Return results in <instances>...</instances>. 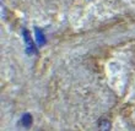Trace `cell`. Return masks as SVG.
Wrapping results in <instances>:
<instances>
[{"mask_svg": "<svg viewBox=\"0 0 135 131\" xmlns=\"http://www.w3.org/2000/svg\"><path fill=\"white\" fill-rule=\"evenodd\" d=\"M22 37H23V42H25L27 55H35V54H37V47H36L32 37L30 34L28 29H26V28L22 29Z\"/></svg>", "mask_w": 135, "mask_h": 131, "instance_id": "1", "label": "cell"}, {"mask_svg": "<svg viewBox=\"0 0 135 131\" xmlns=\"http://www.w3.org/2000/svg\"><path fill=\"white\" fill-rule=\"evenodd\" d=\"M35 36H36V41H37V44L38 46H44L47 43V38L43 31L39 27H35Z\"/></svg>", "mask_w": 135, "mask_h": 131, "instance_id": "2", "label": "cell"}, {"mask_svg": "<svg viewBox=\"0 0 135 131\" xmlns=\"http://www.w3.org/2000/svg\"><path fill=\"white\" fill-rule=\"evenodd\" d=\"M32 115L30 113H25L21 117V120H20V124L23 126V128H30L31 125H32Z\"/></svg>", "mask_w": 135, "mask_h": 131, "instance_id": "3", "label": "cell"}, {"mask_svg": "<svg viewBox=\"0 0 135 131\" xmlns=\"http://www.w3.org/2000/svg\"><path fill=\"white\" fill-rule=\"evenodd\" d=\"M98 128H100L101 131H109L110 128H112V124H110V121L108 119H100Z\"/></svg>", "mask_w": 135, "mask_h": 131, "instance_id": "4", "label": "cell"}]
</instances>
